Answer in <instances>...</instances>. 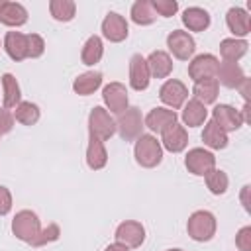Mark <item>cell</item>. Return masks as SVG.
Listing matches in <instances>:
<instances>
[{
	"mask_svg": "<svg viewBox=\"0 0 251 251\" xmlns=\"http://www.w3.org/2000/svg\"><path fill=\"white\" fill-rule=\"evenodd\" d=\"M133 153H135V161L145 169L157 167L163 159V147L153 135H139Z\"/></svg>",
	"mask_w": 251,
	"mask_h": 251,
	"instance_id": "obj_1",
	"label": "cell"
},
{
	"mask_svg": "<svg viewBox=\"0 0 251 251\" xmlns=\"http://www.w3.org/2000/svg\"><path fill=\"white\" fill-rule=\"evenodd\" d=\"M12 231L18 239L33 245L39 231H41V226H39V218L35 212L31 210H20L16 216H14V222H12Z\"/></svg>",
	"mask_w": 251,
	"mask_h": 251,
	"instance_id": "obj_2",
	"label": "cell"
},
{
	"mask_svg": "<svg viewBox=\"0 0 251 251\" xmlns=\"http://www.w3.org/2000/svg\"><path fill=\"white\" fill-rule=\"evenodd\" d=\"M186 231L194 241H210L216 233V218L208 210H198L188 218Z\"/></svg>",
	"mask_w": 251,
	"mask_h": 251,
	"instance_id": "obj_3",
	"label": "cell"
},
{
	"mask_svg": "<svg viewBox=\"0 0 251 251\" xmlns=\"http://www.w3.org/2000/svg\"><path fill=\"white\" fill-rule=\"evenodd\" d=\"M116 129H118L120 137L126 139V141L137 139V137L141 135V129H143V118H141L139 108H135V106L126 108V110L118 116Z\"/></svg>",
	"mask_w": 251,
	"mask_h": 251,
	"instance_id": "obj_4",
	"label": "cell"
},
{
	"mask_svg": "<svg viewBox=\"0 0 251 251\" xmlns=\"http://www.w3.org/2000/svg\"><path fill=\"white\" fill-rule=\"evenodd\" d=\"M88 131L100 141L110 139L116 131V122L110 118V114L102 106H96L90 110V116H88Z\"/></svg>",
	"mask_w": 251,
	"mask_h": 251,
	"instance_id": "obj_5",
	"label": "cell"
},
{
	"mask_svg": "<svg viewBox=\"0 0 251 251\" xmlns=\"http://www.w3.org/2000/svg\"><path fill=\"white\" fill-rule=\"evenodd\" d=\"M184 165L186 169L192 173V175H198V176H206L212 169H216V157L202 149V147H194L186 153V159H184Z\"/></svg>",
	"mask_w": 251,
	"mask_h": 251,
	"instance_id": "obj_6",
	"label": "cell"
},
{
	"mask_svg": "<svg viewBox=\"0 0 251 251\" xmlns=\"http://www.w3.org/2000/svg\"><path fill=\"white\" fill-rule=\"evenodd\" d=\"M167 47L171 49V53L180 59V61H188L192 55H194V49H196V43L192 39L190 33L182 31V29H173L167 37Z\"/></svg>",
	"mask_w": 251,
	"mask_h": 251,
	"instance_id": "obj_7",
	"label": "cell"
},
{
	"mask_svg": "<svg viewBox=\"0 0 251 251\" xmlns=\"http://www.w3.org/2000/svg\"><path fill=\"white\" fill-rule=\"evenodd\" d=\"M218 59L210 53L206 55H198L192 59V63L188 65V76L198 82V80H204V78H216V73H218Z\"/></svg>",
	"mask_w": 251,
	"mask_h": 251,
	"instance_id": "obj_8",
	"label": "cell"
},
{
	"mask_svg": "<svg viewBox=\"0 0 251 251\" xmlns=\"http://www.w3.org/2000/svg\"><path fill=\"white\" fill-rule=\"evenodd\" d=\"M116 241L126 245L127 249L129 247H139L145 241V227L139 222H133V220L122 222L116 229Z\"/></svg>",
	"mask_w": 251,
	"mask_h": 251,
	"instance_id": "obj_9",
	"label": "cell"
},
{
	"mask_svg": "<svg viewBox=\"0 0 251 251\" xmlns=\"http://www.w3.org/2000/svg\"><path fill=\"white\" fill-rule=\"evenodd\" d=\"M186 96H188L186 86H184L180 80H176V78L167 80V82L161 86V90H159V98H161V102L167 104V106H171L173 110L180 108V106L184 104Z\"/></svg>",
	"mask_w": 251,
	"mask_h": 251,
	"instance_id": "obj_10",
	"label": "cell"
},
{
	"mask_svg": "<svg viewBox=\"0 0 251 251\" xmlns=\"http://www.w3.org/2000/svg\"><path fill=\"white\" fill-rule=\"evenodd\" d=\"M102 98H104V104L108 106L110 112L122 114L127 108V90H126V86L122 82L106 84L104 90H102Z\"/></svg>",
	"mask_w": 251,
	"mask_h": 251,
	"instance_id": "obj_11",
	"label": "cell"
},
{
	"mask_svg": "<svg viewBox=\"0 0 251 251\" xmlns=\"http://www.w3.org/2000/svg\"><path fill=\"white\" fill-rule=\"evenodd\" d=\"M212 120L227 133V131H235L241 127L243 120H241V114L239 110L227 106V104H218L214 110H212Z\"/></svg>",
	"mask_w": 251,
	"mask_h": 251,
	"instance_id": "obj_12",
	"label": "cell"
},
{
	"mask_svg": "<svg viewBox=\"0 0 251 251\" xmlns=\"http://www.w3.org/2000/svg\"><path fill=\"white\" fill-rule=\"evenodd\" d=\"M102 33L106 39L114 41V43H120L127 37V22L124 16L116 14V12H110L106 14L104 22H102Z\"/></svg>",
	"mask_w": 251,
	"mask_h": 251,
	"instance_id": "obj_13",
	"label": "cell"
},
{
	"mask_svg": "<svg viewBox=\"0 0 251 251\" xmlns=\"http://www.w3.org/2000/svg\"><path fill=\"white\" fill-rule=\"evenodd\" d=\"M149 67L145 57H141L139 53H135L129 59V84L133 90H145L149 86Z\"/></svg>",
	"mask_w": 251,
	"mask_h": 251,
	"instance_id": "obj_14",
	"label": "cell"
},
{
	"mask_svg": "<svg viewBox=\"0 0 251 251\" xmlns=\"http://www.w3.org/2000/svg\"><path fill=\"white\" fill-rule=\"evenodd\" d=\"M0 22L10 27L24 25L27 22V10L20 2H8L0 0Z\"/></svg>",
	"mask_w": 251,
	"mask_h": 251,
	"instance_id": "obj_15",
	"label": "cell"
},
{
	"mask_svg": "<svg viewBox=\"0 0 251 251\" xmlns=\"http://www.w3.org/2000/svg\"><path fill=\"white\" fill-rule=\"evenodd\" d=\"M176 122V112L175 110H167V108H153L147 116H145V120H143V124L151 129V131H155V133H163L167 127H171L173 124Z\"/></svg>",
	"mask_w": 251,
	"mask_h": 251,
	"instance_id": "obj_16",
	"label": "cell"
},
{
	"mask_svg": "<svg viewBox=\"0 0 251 251\" xmlns=\"http://www.w3.org/2000/svg\"><path fill=\"white\" fill-rule=\"evenodd\" d=\"M4 49L12 61L27 59V35L20 31H8L4 37Z\"/></svg>",
	"mask_w": 251,
	"mask_h": 251,
	"instance_id": "obj_17",
	"label": "cell"
},
{
	"mask_svg": "<svg viewBox=\"0 0 251 251\" xmlns=\"http://www.w3.org/2000/svg\"><path fill=\"white\" fill-rule=\"evenodd\" d=\"M186 145H188V135H186L184 126H180V124L175 122L171 127H167L163 131V147L169 149L171 153H178Z\"/></svg>",
	"mask_w": 251,
	"mask_h": 251,
	"instance_id": "obj_18",
	"label": "cell"
},
{
	"mask_svg": "<svg viewBox=\"0 0 251 251\" xmlns=\"http://www.w3.org/2000/svg\"><path fill=\"white\" fill-rule=\"evenodd\" d=\"M216 76L227 88H239V84L245 80V75H243L241 67L237 63H227V61H224L222 65H218Z\"/></svg>",
	"mask_w": 251,
	"mask_h": 251,
	"instance_id": "obj_19",
	"label": "cell"
},
{
	"mask_svg": "<svg viewBox=\"0 0 251 251\" xmlns=\"http://www.w3.org/2000/svg\"><path fill=\"white\" fill-rule=\"evenodd\" d=\"M145 61L149 67V75H153L155 78H167L173 71V61L165 51H153Z\"/></svg>",
	"mask_w": 251,
	"mask_h": 251,
	"instance_id": "obj_20",
	"label": "cell"
},
{
	"mask_svg": "<svg viewBox=\"0 0 251 251\" xmlns=\"http://www.w3.org/2000/svg\"><path fill=\"white\" fill-rule=\"evenodd\" d=\"M226 22H227L229 31L235 35H247L251 31V18L247 16L243 8H229Z\"/></svg>",
	"mask_w": 251,
	"mask_h": 251,
	"instance_id": "obj_21",
	"label": "cell"
},
{
	"mask_svg": "<svg viewBox=\"0 0 251 251\" xmlns=\"http://www.w3.org/2000/svg\"><path fill=\"white\" fill-rule=\"evenodd\" d=\"M182 24L190 29V31H204L210 25V14L198 6L186 8L182 12Z\"/></svg>",
	"mask_w": 251,
	"mask_h": 251,
	"instance_id": "obj_22",
	"label": "cell"
},
{
	"mask_svg": "<svg viewBox=\"0 0 251 251\" xmlns=\"http://www.w3.org/2000/svg\"><path fill=\"white\" fill-rule=\"evenodd\" d=\"M100 84H102V73H98V71H88V73H82V75H78V76L75 78L73 90H75L76 94H80V96H88V94H92Z\"/></svg>",
	"mask_w": 251,
	"mask_h": 251,
	"instance_id": "obj_23",
	"label": "cell"
},
{
	"mask_svg": "<svg viewBox=\"0 0 251 251\" xmlns=\"http://www.w3.org/2000/svg\"><path fill=\"white\" fill-rule=\"evenodd\" d=\"M106 161H108V153H106L104 143L98 137L90 135L88 149H86V163H88V167L92 171H98V169H102L106 165Z\"/></svg>",
	"mask_w": 251,
	"mask_h": 251,
	"instance_id": "obj_24",
	"label": "cell"
},
{
	"mask_svg": "<svg viewBox=\"0 0 251 251\" xmlns=\"http://www.w3.org/2000/svg\"><path fill=\"white\" fill-rule=\"evenodd\" d=\"M206 118H208V110H206V106H204L202 102H198L196 98L188 100V104H186L184 110H182V122H184V126H188V127H196V126L204 124Z\"/></svg>",
	"mask_w": 251,
	"mask_h": 251,
	"instance_id": "obj_25",
	"label": "cell"
},
{
	"mask_svg": "<svg viewBox=\"0 0 251 251\" xmlns=\"http://www.w3.org/2000/svg\"><path fill=\"white\" fill-rule=\"evenodd\" d=\"M192 92H194V98L198 102H202L204 106L216 102V98H218V78H204V80L194 82Z\"/></svg>",
	"mask_w": 251,
	"mask_h": 251,
	"instance_id": "obj_26",
	"label": "cell"
},
{
	"mask_svg": "<svg viewBox=\"0 0 251 251\" xmlns=\"http://www.w3.org/2000/svg\"><path fill=\"white\" fill-rule=\"evenodd\" d=\"M202 139L208 147L212 149H224L227 145V133L214 122L210 120L206 126H204V131H202Z\"/></svg>",
	"mask_w": 251,
	"mask_h": 251,
	"instance_id": "obj_27",
	"label": "cell"
},
{
	"mask_svg": "<svg viewBox=\"0 0 251 251\" xmlns=\"http://www.w3.org/2000/svg\"><path fill=\"white\" fill-rule=\"evenodd\" d=\"M249 43L245 39H224L220 43V53L224 57V61L227 63H235L237 59H241L247 53Z\"/></svg>",
	"mask_w": 251,
	"mask_h": 251,
	"instance_id": "obj_28",
	"label": "cell"
},
{
	"mask_svg": "<svg viewBox=\"0 0 251 251\" xmlns=\"http://www.w3.org/2000/svg\"><path fill=\"white\" fill-rule=\"evenodd\" d=\"M131 20L137 24V25H149L157 20V14L151 6L149 0H137L133 6H131Z\"/></svg>",
	"mask_w": 251,
	"mask_h": 251,
	"instance_id": "obj_29",
	"label": "cell"
},
{
	"mask_svg": "<svg viewBox=\"0 0 251 251\" xmlns=\"http://www.w3.org/2000/svg\"><path fill=\"white\" fill-rule=\"evenodd\" d=\"M2 86H4V106L6 108H16L20 104V98H22L20 84H18L16 76L10 75V73H6L2 76Z\"/></svg>",
	"mask_w": 251,
	"mask_h": 251,
	"instance_id": "obj_30",
	"label": "cell"
},
{
	"mask_svg": "<svg viewBox=\"0 0 251 251\" xmlns=\"http://www.w3.org/2000/svg\"><path fill=\"white\" fill-rule=\"evenodd\" d=\"M102 53H104V45H102V39L98 35H92L86 39L84 47H82V53H80V59L84 65H94L102 59Z\"/></svg>",
	"mask_w": 251,
	"mask_h": 251,
	"instance_id": "obj_31",
	"label": "cell"
},
{
	"mask_svg": "<svg viewBox=\"0 0 251 251\" xmlns=\"http://www.w3.org/2000/svg\"><path fill=\"white\" fill-rule=\"evenodd\" d=\"M49 12L57 22H71L76 12V4L73 0H51Z\"/></svg>",
	"mask_w": 251,
	"mask_h": 251,
	"instance_id": "obj_32",
	"label": "cell"
},
{
	"mask_svg": "<svg viewBox=\"0 0 251 251\" xmlns=\"http://www.w3.org/2000/svg\"><path fill=\"white\" fill-rule=\"evenodd\" d=\"M14 118L24 126H33L39 120V108L33 102H20L16 106Z\"/></svg>",
	"mask_w": 251,
	"mask_h": 251,
	"instance_id": "obj_33",
	"label": "cell"
},
{
	"mask_svg": "<svg viewBox=\"0 0 251 251\" xmlns=\"http://www.w3.org/2000/svg\"><path fill=\"white\" fill-rule=\"evenodd\" d=\"M227 175L224 173V171H220V169H212L208 175H206V184H208V188H210V192L212 194H224L226 190H227Z\"/></svg>",
	"mask_w": 251,
	"mask_h": 251,
	"instance_id": "obj_34",
	"label": "cell"
},
{
	"mask_svg": "<svg viewBox=\"0 0 251 251\" xmlns=\"http://www.w3.org/2000/svg\"><path fill=\"white\" fill-rule=\"evenodd\" d=\"M151 6H153V10H155V14L163 16V18H171V16H175L176 10H178V2H176V0H153Z\"/></svg>",
	"mask_w": 251,
	"mask_h": 251,
	"instance_id": "obj_35",
	"label": "cell"
},
{
	"mask_svg": "<svg viewBox=\"0 0 251 251\" xmlns=\"http://www.w3.org/2000/svg\"><path fill=\"white\" fill-rule=\"evenodd\" d=\"M59 235H61L59 226H57V224H49L45 229H41V231H39V235H37V239H35L33 247H41V245H45V243L57 241V239H59Z\"/></svg>",
	"mask_w": 251,
	"mask_h": 251,
	"instance_id": "obj_36",
	"label": "cell"
},
{
	"mask_svg": "<svg viewBox=\"0 0 251 251\" xmlns=\"http://www.w3.org/2000/svg\"><path fill=\"white\" fill-rule=\"evenodd\" d=\"M43 51H45V43H43L41 35L29 33V35H27V57H31V59L41 57Z\"/></svg>",
	"mask_w": 251,
	"mask_h": 251,
	"instance_id": "obj_37",
	"label": "cell"
},
{
	"mask_svg": "<svg viewBox=\"0 0 251 251\" xmlns=\"http://www.w3.org/2000/svg\"><path fill=\"white\" fill-rule=\"evenodd\" d=\"M235 245L239 251H251V226H245L235 235Z\"/></svg>",
	"mask_w": 251,
	"mask_h": 251,
	"instance_id": "obj_38",
	"label": "cell"
},
{
	"mask_svg": "<svg viewBox=\"0 0 251 251\" xmlns=\"http://www.w3.org/2000/svg\"><path fill=\"white\" fill-rule=\"evenodd\" d=\"M12 127H14V116L6 108H0V135L8 133Z\"/></svg>",
	"mask_w": 251,
	"mask_h": 251,
	"instance_id": "obj_39",
	"label": "cell"
},
{
	"mask_svg": "<svg viewBox=\"0 0 251 251\" xmlns=\"http://www.w3.org/2000/svg\"><path fill=\"white\" fill-rule=\"evenodd\" d=\"M12 210V194L6 186H0V216H6Z\"/></svg>",
	"mask_w": 251,
	"mask_h": 251,
	"instance_id": "obj_40",
	"label": "cell"
},
{
	"mask_svg": "<svg viewBox=\"0 0 251 251\" xmlns=\"http://www.w3.org/2000/svg\"><path fill=\"white\" fill-rule=\"evenodd\" d=\"M249 190H251L249 184H245L243 190H241V202H243V208H245L247 212H249Z\"/></svg>",
	"mask_w": 251,
	"mask_h": 251,
	"instance_id": "obj_41",
	"label": "cell"
},
{
	"mask_svg": "<svg viewBox=\"0 0 251 251\" xmlns=\"http://www.w3.org/2000/svg\"><path fill=\"white\" fill-rule=\"evenodd\" d=\"M249 88H251V80L245 76V80L239 84V90H241V94H243V98H245V102H247V98H249Z\"/></svg>",
	"mask_w": 251,
	"mask_h": 251,
	"instance_id": "obj_42",
	"label": "cell"
},
{
	"mask_svg": "<svg viewBox=\"0 0 251 251\" xmlns=\"http://www.w3.org/2000/svg\"><path fill=\"white\" fill-rule=\"evenodd\" d=\"M104 251H129V249H127L126 245H122V243H118V241H116V243H110Z\"/></svg>",
	"mask_w": 251,
	"mask_h": 251,
	"instance_id": "obj_43",
	"label": "cell"
},
{
	"mask_svg": "<svg viewBox=\"0 0 251 251\" xmlns=\"http://www.w3.org/2000/svg\"><path fill=\"white\" fill-rule=\"evenodd\" d=\"M167 251H182V249H167Z\"/></svg>",
	"mask_w": 251,
	"mask_h": 251,
	"instance_id": "obj_44",
	"label": "cell"
}]
</instances>
